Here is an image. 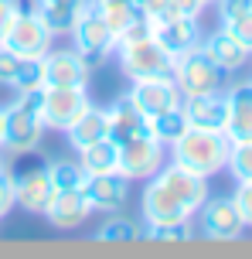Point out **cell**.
<instances>
[{"instance_id":"1","label":"cell","mask_w":252,"mask_h":259,"mask_svg":"<svg viewBox=\"0 0 252 259\" xmlns=\"http://www.w3.org/2000/svg\"><path fill=\"white\" fill-rule=\"evenodd\" d=\"M228 154H232V140L225 137V130L191 126L181 140L171 143V160L198 178H212L218 170H225Z\"/></svg>"},{"instance_id":"2","label":"cell","mask_w":252,"mask_h":259,"mask_svg":"<svg viewBox=\"0 0 252 259\" xmlns=\"http://www.w3.org/2000/svg\"><path fill=\"white\" fill-rule=\"evenodd\" d=\"M44 137V119H41V89L21 92L17 103L4 106L0 119V150L7 154H31Z\"/></svg>"},{"instance_id":"3","label":"cell","mask_w":252,"mask_h":259,"mask_svg":"<svg viewBox=\"0 0 252 259\" xmlns=\"http://www.w3.org/2000/svg\"><path fill=\"white\" fill-rule=\"evenodd\" d=\"M11 181H14V201L31 211V215H41L44 205H48V198L55 194L52 188V174H48V160L44 157H24L14 164L11 170Z\"/></svg>"},{"instance_id":"4","label":"cell","mask_w":252,"mask_h":259,"mask_svg":"<svg viewBox=\"0 0 252 259\" xmlns=\"http://www.w3.org/2000/svg\"><path fill=\"white\" fill-rule=\"evenodd\" d=\"M68 34H72L75 52L85 58V65H89V68L109 62V55L116 52V38H113V31H109L106 17L95 11L92 0L82 7V14L75 17V24H72V31H68Z\"/></svg>"},{"instance_id":"5","label":"cell","mask_w":252,"mask_h":259,"mask_svg":"<svg viewBox=\"0 0 252 259\" xmlns=\"http://www.w3.org/2000/svg\"><path fill=\"white\" fill-rule=\"evenodd\" d=\"M171 78L177 82V89H181V96H205V92H222V78H225V72L218 68V65L208 58V52L205 48H191V52H184L181 58H174V72Z\"/></svg>"},{"instance_id":"6","label":"cell","mask_w":252,"mask_h":259,"mask_svg":"<svg viewBox=\"0 0 252 259\" xmlns=\"http://www.w3.org/2000/svg\"><path fill=\"white\" fill-rule=\"evenodd\" d=\"M120 147V170L126 181H150L164 164H167V147L154 137V133H143V137H133V140L116 143Z\"/></svg>"},{"instance_id":"7","label":"cell","mask_w":252,"mask_h":259,"mask_svg":"<svg viewBox=\"0 0 252 259\" xmlns=\"http://www.w3.org/2000/svg\"><path fill=\"white\" fill-rule=\"evenodd\" d=\"M194 215H198L201 239H208V242H232V239H242L245 232L235 198H205V205Z\"/></svg>"},{"instance_id":"8","label":"cell","mask_w":252,"mask_h":259,"mask_svg":"<svg viewBox=\"0 0 252 259\" xmlns=\"http://www.w3.org/2000/svg\"><path fill=\"white\" fill-rule=\"evenodd\" d=\"M52 41H55L52 27L44 24V17L38 11H17L11 31L4 38V48H11L21 58H44L52 52Z\"/></svg>"},{"instance_id":"9","label":"cell","mask_w":252,"mask_h":259,"mask_svg":"<svg viewBox=\"0 0 252 259\" xmlns=\"http://www.w3.org/2000/svg\"><path fill=\"white\" fill-rule=\"evenodd\" d=\"M89 106L85 85H41V119L44 130H68L72 119Z\"/></svg>"},{"instance_id":"10","label":"cell","mask_w":252,"mask_h":259,"mask_svg":"<svg viewBox=\"0 0 252 259\" xmlns=\"http://www.w3.org/2000/svg\"><path fill=\"white\" fill-rule=\"evenodd\" d=\"M126 96H130V103L146 119H154V116H160V113H167V109L184 103V96H181V89H177V82L171 75L167 78H140V82L130 85Z\"/></svg>"},{"instance_id":"11","label":"cell","mask_w":252,"mask_h":259,"mask_svg":"<svg viewBox=\"0 0 252 259\" xmlns=\"http://www.w3.org/2000/svg\"><path fill=\"white\" fill-rule=\"evenodd\" d=\"M150 34L171 58H181L184 52L201 45L198 17H160V21H150Z\"/></svg>"},{"instance_id":"12","label":"cell","mask_w":252,"mask_h":259,"mask_svg":"<svg viewBox=\"0 0 252 259\" xmlns=\"http://www.w3.org/2000/svg\"><path fill=\"white\" fill-rule=\"evenodd\" d=\"M41 72H44V85H89V65L75 48H58L41 58Z\"/></svg>"},{"instance_id":"13","label":"cell","mask_w":252,"mask_h":259,"mask_svg":"<svg viewBox=\"0 0 252 259\" xmlns=\"http://www.w3.org/2000/svg\"><path fill=\"white\" fill-rule=\"evenodd\" d=\"M82 194L92 211H120L130 201V181L120 170L116 174H89L82 184Z\"/></svg>"},{"instance_id":"14","label":"cell","mask_w":252,"mask_h":259,"mask_svg":"<svg viewBox=\"0 0 252 259\" xmlns=\"http://www.w3.org/2000/svg\"><path fill=\"white\" fill-rule=\"evenodd\" d=\"M140 219L143 222H191L194 211L184 201H177L160 181L150 178V184L143 188V198H140Z\"/></svg>"},{"instance_id":"15","label":"cell","mask_w":252,"mask_h":259,"mask_svg":"<svg viewBox=\"0 0 252 259\" xmlns=\"http://www.w3.org/2000/svg\"><path fill=\"white\" fill-rule=\"evenodd\" d=\"M154 181H160L177 201H184L191 211H198V208L205 205V198H208V178H198V174H191V170L177 167L174 160L164 164V167L154 174Z\"/></svg>"},{"instance_id":"16","label":"cell","mask_w":252,"mask_h":259,"mask_svg":"<svg viewBox=\"0 0 252 259\" xmlns=\"http://www.w3.org/2000/svg\"><path fill=\"white\" fill-rule=\"evenodd\" d=\"M41 215L52 222L58 232H72V229H79L82 222L92 215V208H89V201H85L82 188H75V191H55L52 198H48V205H44Z\"/></svg>"},{"instance_id":"17","label":"cell","mask_w":252,"mask_h":259,"mask_svg":"<svg viewBox=\"0 0 252 259\" xmlns=\"http://www.w3.org/2000/svg\"><path fill=\"white\" fill-rule=\"evenodd\" d=\"M228 99V119H225V137L232 143L252 140V82H239L225 92Z\"/></svg>"},{"instance_id":"18","label":"cell","mask_w":252,"mask_h":259,"mask_svg":"<svg viewBox=\"0 0 252 259\" xmlns=\"http://www.w3.org/2000/svg\"><path fill=\"white\" fill-rule=\"evenodd\" d=\"M106 126H109V140L123 143V140H133V137L150 133V119L130 103V96H120L106 109Z\"/></svg>"},{"instance_id":"19","label":"cell","mask_w":252,"mask_h":259,"mask_svg":"<svg viewBox=\"0 0 252 259\" xmlns=\"http://www.w3.org/2000/svg\"><path fill=\"white\" fill-rule=\"evenodd\" d=\"M181 106H184L187 123H191V126H201V130H225V119H228V99L222 96V92L187 96Z\"/></svg>"},{"instance_id":"20","label":"cell","mask_w":252,"mask_h":259,"mask_svg":"<svg viewBox=\"0 0 252 259\" xmlns=\"http://www.w3.org/2000/svg\"><path fill=\"white\" fill-rule=\"evenodd\" d=\"M201 48L208 52V58H212L222 72H239L242 65L249 62V55H252L245 45H239V41L228 34L225 27H218L215 34H208V38L201 41Z\"/></svg>"},{"instance_id":"21","label":"cell","mask_w":252,"mask_h":259,"mask_svg":"<svg viewBox=\"0 0 252 259\" xmlns=\"http://www.w3.org/2000/svg\"><path fill=\"white\" fill-rule=\"evenodd\" d=\"M68 133V143L75 147V150H82V147H89V143L103 140V137H109V126H106V109H99V106H85L79 116L72 119V126L65 130Z\"/></svg>"},{"instance_id":"22","label":"cell","mask_w":252,"mask_h":259,"mask_svg":"<svg viewBox=\"0 0 252 259\" xmlns=\"http://www.w3.org/2000/svg\"><path fill=\"white\" fill-rule=\"evenodd\" d=\"M79 164H82V170H85V174H116V164H120V147H116V140L103 137V140L82 147V150H79Z\"/></svg>"},{"instance_id":"23","label":"cell","mask_w":252,"mask_h":259,"mask_svg":"<svg viewBox=\"0 0 252 259\" xmlns=\"http://www.w3.org/2000/svg\"><path fill=\"white\" fill-rule=\"evenodd\" d=\"M95 11L106 17L109 31H113V38H120L126 27H133L136 21H146L140 7H136V0H92Z\"/></svg>"},{"instance_id":"24","label":"cell","mask_w":252,"mask_h":259,"mask_svg":"<svg viewBox=\"0 0 252 259\" xmlns=\"http://www.w3.org/2000/svg\"><path fill=\"white\" fill-rule=\"evenodd\" d=\"M85 4L89 0H62V4H38L34 11L44 17V24L52 27V34H68Z\"/></svg>"},{"instance_id":"25","label":"cell","mask_w":252,"mask_h":259,"mask_svg":"<svg viewBox=\"0 0 252 259\" xmlns=\"http://www.w3.org/2000/svg\"><path fill=\"white\" fill-rule=\"evenodd\" d=\"M187 130H191V123H187L184 106H174V109H167V113H160V116L150 119V133H154L164 147H171L174 140H181Z\"/></svg>"},{"instance_id":"26","label":"cell","mask_w":252,"mask_h":259,"mask_svg":"<svg viewBox=\"0 0 252 259\" xmlns=\"http://www.w3.org/2000/svg\"><path fill=\"white\" fill-rule=\"evenodd\" d=\"M92 239L95 242H133V239H143V229L133 219H126V215H113V219H106L95 229Z\"/></svg>"},{"instance_id":"27","label":"cell","mask_w":252,"mask_h":259,"mask_svg":"<svg viewBox=\"0 0 252 259\" xmlns=\"http://www.w3.org/2000/svg\"><path fill=\"white\" fill-rule=\"evenodd\" d=\"M48 174H52V188L55 191H75L85 184V170L79 160H48Z\"/></svg>"},{"instance_id":"28","label":"cell","mask_w":252,"mask_h":259,"mask_svg":"<svg viewBox=\"0 0 252 259\" xmlns=\"http://www.w3.org/2000/svg\"><path fill=\"white\" fill-rule=\"evenodd\" d=\"M143 239L150 242H187L194 239L191 222H143Z\"/></svg>"},{"instance_id":"29","label":"cell","mask_w":252,"mask_h":259,"mask_svg":"<svg viewBox=\"0 0 252 259\" xmlns=\"http://www.w3.org/2000/svg\"><path fill=\"white\" fill-rule=\"evenodd\" d=\"M44 85V72H41V58H21L17 72L11 78V89L21 96V92H38Z\"/></svg>"},{"instance_id":"30","label":"cell","mask_w":252,"mask_h":259,"mask_svg":"<svg viewBox=\"0 0 252 259\" xmlns=\"http://www.w3.org/2000/svg\"><path fill=\"white\" fill-rule=\"evenodd\" d=\"M228 170L235 181H252V140L232 143V154H228Z\"/></svg>"},{"instance_id":"31","label":"cell","mask_w":252,"mask_h":259,"mask_svg":"<svg viewBox=\"0 0 252 259\" xmlns=\"http://www.w3.org/2000/svg\"><path fill=\"white\" fill-rule=\"evenodd\" d=\"M222 27H225L232 38L239 41V45H245L252 52V7L245 14H239V17H228V21H222Z\"/></svg>"},{"instance_id":"32","label":"cell","mask_w":252,"mask_h":259,"mask_svg":"<svg viewBox=\"0 0 252 259\" xmlns=\"http://www.w3.org/2000/svg\"><path fill=\"white\" fill-rule=\"evenodd\" d=\"M235 205H239L242 211V222H245V229H252V181H239V188H235Z\"/></svg>"},{"instance_id":"33","label":"cell","mask_w":252,"mask_h":259,"mask_svg":"<svg viewBox=\"0 0 252 259\" xmlns=\"http://www.w3.org/2000/svg\"><path fill=\"white\" fill-rule=\"evenodd\" d=\"M205 11L201 0H167V17H198Z\"/></svg>"},{"instance_id":"34","label":"cell","mask_w":252,"mask_h":259,"mask_svg":"<svg viewBox=\"0 0 252 259\" xmlns=\"http://www.w3.org/2000/svg\"><path fill=\"white\" fill-rule=\"evenodd\" d=\"M17 65H21V55H14L11 48H4V45H0V85H11Z\"/></svg>"},{"instance_id":"35","label":"cell","mask_w":252,"mask_h":259,"mask_svg":"<svg viewBox=\"0 0 252 259\" xmlns=\"http://www.w3.org/2000/svg\"><path fill=\"white\" fill-rule=\"evenodd\" d=\"M14 205H17V201H14V181H11V174H7V167H4L0 170V219H4Z\"/></svg>"},{"instance_id":"36","label":"cell","mask_w":252,"mask_h":259,"mask_svg":"<svg viewBox=\"0 0 252 259\" xmlns=\"http://www.w3.org/2000/svg\"><path fill=\"white\" fill-rule=\"evenodd\" d=\"M17 11H21L17 0H0V45H4V38H7V31H11Z\"/></svg>"},{"instance_id":"37","label":"cell","mask_w":252,"mask_h":259,"mask_svg":"<svg viewBox=\"0 0 252 259\" xmlns=\"http://www.w3.org/2000/svg\"><path fill=\"white\" fill-rule=\"evenodd\" d=\"M215 4H218V17H222V21L239 17V14H245L252 7V0H215Z\"/></svg>"},{"instance_id":"38","label":"cell","mask_w":252,"mask_h":259,"mask_svg":"<svg viewBox=\"0 0 252 259\" xmlns=\"http://www.w3.org/2000/svg\"><path fill=\"white\" fill-rule=\"evenodd\" d=\"M136 7H140V14H143L146 21L167 17V0H136Z\"/></svg>"},{"instance_id":"39","label":"cell","mask_w":252,"mask_h":259,"mask_svg":"<svg viewBox=\"0 0 252 259\" xmlns=\"http://www.w3.org/2000/svg\"><path fill=\"white\" fill-rule=\"evenodd\" d=\"M34 4H62V0H34Z\"/></svg>"},{"instance_id":"40","label":"cell","mask_w":252,"mask_h":259,"mask_svg":"<svg viewBox=\"0 0 252 259\" xmlns=\"http://www.w3.org/2000/svg\"><path fill=\"white\" fill-rule=\"evenodd\" d=\"M0 170H4V150H0Z\"/></svg>"},{"instance_id":"41","label":"cell","mask_w":252,"mask_h":259,"mask_svg":"<svg viewBox=\"0 0 252 259\" xmlns=\"http://www.w3.org/2000/svg\"><path fill=\"white\" fill-rule=\"evenodd\" d=\"M201 4H205V7H208V4H215V0H201Z\"/></svg>"},{"instance_id":"42","label":"cell","mask_w":252,"mask_h":259,"mask_svg":"<svg viewBox=\"0 0 252 259\" xmlns=\"http://www.w3.org/2000/svg\"><path fill=\"white\" fill-rule=\"evenodd\" d=\"M0 119H4V106H0Z\"/></svg>"}]
</instances>
